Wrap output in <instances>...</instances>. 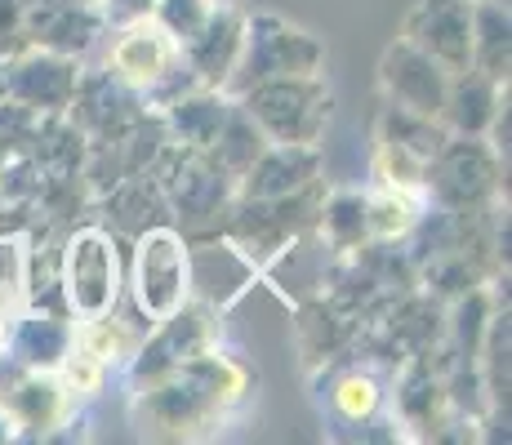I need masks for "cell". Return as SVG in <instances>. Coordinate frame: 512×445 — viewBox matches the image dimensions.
<instances>
[{
	"mask_svg": "<svg viewBox=\"0 0 512 445\" xmlns=\"http://www.w3.org/2000/svg\"><path fill=\"white\" fill-rule=\"evenodd\" d=\"M321 236L334 250H357L370 236L366 227V196L357 192H339L330 205H321Z\"/></svg>",
	"mask_w": 512,
	"mask_h": 445,
	"instance_id": "obj_14",
	"label": "cell"
},
{
	"mask_svg": "<svg viewBox=\"0 0 512 445\" xmlns=\"http://www.w3.org/2000/svg\"><path fill=\"white\" fill-rule=\"evenodd\" d=\"M241 36H245V18L241 14H232V9H210L205 27L187 45H179V54H187V63H192V76L205 89H219V85H228V76H232V67H236Z\"/></svg>",
	"mask_w": 512,
	"mask_h": 445,
	"instance_id": "obj_8",
	"label": "cell"
},
{
	"mask_svg": "<svg viewBox=\"0 0 512 445\" xmlns=\"http://www.w3.org/2000/svg\"><path fill=\"white\" fill-rule=\"evenodd\" d=\"M76 348L81 352H90L94 361H125V356H130L134 348H139V334L134 330H125L121 321H112V316L107 312H98V316H90V325H85L81 334H76Z\"/></svg>",
	"mask_w": 512,
	"mask_h": 445,
	"instance_id": "obj_17",
	"label": "cell"
},
{
	"mask_svg": "<svg viewBox=\"0 0 512 445\" xmlns=\"http://www.w3.org/2000/svg\"><path fill=\"white\" fill-rule=\"evenodd\" d=\"M210 5H232V0H210Z\"/></svg>",
	"mask_w": 512,
	"mask_h": 445,
	"instance_id": "obj_24",
	"label": "cell"
},
{
	"mask_svg": "<svg viewBox=\"0 0 512 445\" xmlns=\"http://www.w3.org/2000/svg\"><path fill=\"white\" fill-rule=\"evenodd\" d=\"M179 58H183L179 54V41H174V36L165 32V27L156 23L152 14L134 18V23L121 32V41L112 45L116 76H121L125 85H134V89H152L174 63H179Z\"/></svg>",
	"mask_w": 512,
	"mask_h": 445,
	"instance_id": "obj_7",
	"label": "cell"
},
{
	"mask_svg": "<svg viewBox=\"0 0 512 445\" xmlns=\"http://www.w3.org/2000/svg\"><path fill=\"white\" fill-rule=\"evenodd\" d=\"M245 196L250 201H272V196H294L317 178V147L299 143H268L259 152V161L241 174Z\"/></svg>",
	"mask_w": 512,
	"mask_h": 445,
	"instance_id": "obj_9",
	"label": "cell"
},
{
	"mask_svg": "<svg viewBox=\"0 0 512 445\" xmlns=\"http://www.w3.org/2000/svg\"><path fill=\"white\" fill-rule=\"evenodd\" d=\"M446 85L450 76L428 54H419L415 45L397 41L383 54V89H388L392 107H406V112H419V116H441Z\"/></svg>",
	"mask_w": 512,
	"mask_h": 445,
	"instance_id": "obj_5",
	"label": "cell"
},
{
	"mask_svg": "<svg viewBox=\"0 0 512 445\" xmlns=\"http://www.w3.org/2000/svg\"><path fill=\"white\" fill-rule=\"evenodd\" d=\"M9 85H14V94L23 98L18 107H32V112H41V107H63L67 98H72L76 76H72V63H67V58L36 54V58H27V63L14 67Z\"/></svg>",
	"mask_w": 512,
	"mask_h": 445,
	"instance_id": "obj_11",
	"label": "cell"
},
{
	"mask_svg": "<svg viewBox=\"0 0 512 445\" xmlns=\"http://www.w3.org/2000/svg\"><path fill=\"white\" fill-rule=\"evenodd\" d=\"M241 107L272 143L317 147V134L330 116V94L317 76H285V81L250 85L241 94Z\"/></svg>",
	"mask_w": 512,
	"mask_h": 445,
	"instance_id": "obj_2",
	"label": "cell"
},
{
	"mask_svg": "<svg viewBox=\"0 0 512 445\" xmlns=\"http://www.w3.org/2000/svg\"><path fill=\"white\" fill-rule=\"evenodd\" d=\"M406 45L428 54L446 76L472 67V0H423L406 18Z\"/></svg>",
	"mask_w": 512,
	"mask_h": 445,
	"instance_id": "obj_3",
	"label": "cell"
},
{
	"mask_svg": "<svg viewBox=\"0 0 512 445\" xmlns=\"http://www.w3.org/2000/svg\"><path fill=\"white\" fill-rule=\"evenodd\" d=\"M170 107H174V125H179L183 143H192V147H210L214 138H219L223 121H228V103L205 94V89L192 98H179V103H170Z\"/></svg>",
	"mask_w": 512,
	"mask_h": 445,
	"instance_id": "obj_13",
	"label": "cell"
},
{
	"mask_svg": "<svg viewBox=\"0 0 512 445\" xmlns=\"http://www.w3.org/2000/svg\"><path fill=\"white\" fill-rule=\"evenodd\" d=\"M210 0H156V23L174 36L179 45H187L210 18Z\"/></svg>",
	"mask_w": 512,
	"mask_h": 445,
	"instance_id": "obj_20",
	"label": "cell"
},
{
	"mask_svg": "<svg viewBox=\"0 0 512 445\" xmlns=\"http://www.w3.org/2000/svg\"><path fill=\"white\" fill-rule=\"evenodd\" d=\"M14 401L27 405V423L41 432L63 419V388L49 379H27L23 388H14Z\"/></svg>",
	"mask_w": 512,
	"mask_h": 445,
	"instance_id": "obj_19",
	"label": "cell"
},
{
	"mask_svg": "<svg viewBox=\"0 0 512 445\" xmlns=\"http://www.w3.org/2000/svg\"><path fill=\"white\" fill-rule=\"evenodd\" d=\"M321 45L312 41L308 32L299 27L281 23L272 14H259L245 23V36H241V54H236V67L228 76L232 94H245L250 85H263V81H285V76H317L321 72Z\"/></svg>",
	"mask_w": 512,
	"mask_h": 445,
	"instance_id": "obj_1",
	"label": "cell"
},
{
	"mask_svg": "<svg viewBox=\"0 0 512 445\" xmlns=\"http://www.w3.org/2000/svg\"><path fill=\"white\" fill-rule=\"evenodd\" d=\"M472 67L508 85V0H472Z\"/></svg>",
	"mask_w": 512,
	"mask_h": 445,
	"instance_id": "obj_12",
	"label": "cell"
},
{
	"mask_svg": "<svg viewBox=\"0 0 512 445\" xmlns=\"http://www.w3.org/2000/svg\"><path fill=\"white\" fill-rule=\"evenodd\" d=\"M161 325H165L161 339L143 352V365H139V374L152 383L165 379V374H174L179 365L192 361V356H201L205 343H210V312L205 308H187V312L179 308V312L165 316Z\"/></svg>",
	"mask_w": 512,
	"mask_h": 445,
	"instance_id": "obj_10",
	"label": "cell"
},
{
	"mask_svg": "<svg viewBox=\"0 0 512 445\" xmlns=\"http://www.w3.org/2000/svg\"><path fill=\"white\" fill-rule=\"evenodd\" d=\"M415 223H419V214H415V201H410V187H383L374 201H366V227L379 241L406 236Z\"/></svg>",
	"mask_w": 512,
	"mask_h": 445,
	"instance_id": "obj_16",
	"label": "cell"
},
{
	"mask_svg": "<svg viewBox=\"0 0 512 445\" xmlns=\"http://www.w3.org/2000/svg\"><path fill=\"white\" fill-rule=\"evenodd\" d=\"M330 401L348 423H361V419H370V414L379 410V383H374L370 374L352 370V374H343V379L334 383Z\"/></svg>",
	"mask_w": 512,
	"mask_h": 445,
	"instance_id": "obj_18",
	"label": "cell"
},
{
	"mask_svg": "<svg viewBox=\"0 0 512 445\" xmlns=\"http://www.w3.org/2000/svg\"><path fill=\"white\" fill-rule=\"evenodd\" d=\"M67 5H76V9H90V5H98V0H67Z\"/></svg>",
	"mask_w": 512,
	"mask_h": 445,
	"instance_id": "obj_23",
	"label": "cell"
},
{
	"mask_svg": "<svg viewBox=\"0 0 512 445\" xmlns=\"http://www.w3.org/2000/svg\"><path fill=\"white\" fill-rule=\"evenodd\" d=\"M107 5L116 9V18H130V23H134V18H147V14H152L156 0H107Z\"/></svg>",
	"mask_w": 512,
	"mask_h": 445,
	"instance_id": "obj_21",
	"label": "cell"
},
{
	"mask_svg": "<svg viewBox=\"0 0 512 445\" xmlns=\"http://www.w3.org/2000/svg\"><path fill=\"white\" fill-rule=\"evenodd\" d=\"M187 299V250L174 232H147L139 245V303L156 321L179 312Z\"/></svg>",
	"mask_w": 512,
	"mask_h": 445,
	"instance_id": "obj_4",
	"label": "cell"
},
{
	"mask_svg": "<svg viewBox=\"0 0 512 445\" xmlns=\"http://www.w3.org/2000/svg\"><path fill=\"white\" fill-rule=\"evenodd\" d=\"M67 348H72V330L58 325L54 316H32V321H23V330H18V356H23L27 365H54L67 356Z\"/></svg>",
	"mask_w": 512,
	"mask_h": 445,
	"instance_id": "obj_15",
	"label": "cell"
},
{
	"mask_svg": "<svg viewBox=\"0 0 512 445\" xmlns=\"http://www.w3.org/2000/svg\"><path fill=\"white\" fill-rule=\"evenodd\" d=\"M9 330H14V321H9V312H5V285H0V348L9 343Z\"/></svg>",
	"mask_w": 512,
	"mask_h": 445,
	"instance_id": "obj_22",
	"label": "cell"
},
{
	"mask_svg": "<svg viewBox=\"0 0 512 445\" xmlns=\"http://www.w3.org/2000/svg\"><path fill=\"white\" fill-rule=\"evenodd\" d=\"M67 299L81 316H98L116 303V254L103 232H81L67 250Z\"/></svg>",
	"mask_w": 512,
	"mask_h": 445,
	"instance_id": "obj_6",
	"label": "cell"
}]
</instances>
